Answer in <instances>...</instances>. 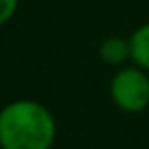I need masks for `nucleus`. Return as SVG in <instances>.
Instances as JSON below:
<instances>
[{"mask_svg":"<svg viewBox=\"0 0 149 149\" xmlns=\"http://www.w3.org/2000/svg\"><path fill=\"white\" fill-rule=\"evenodd\" d=\"M15 8H17V0H0V25L10 21Z\"/></svg>","mask_w":149,"mask_h":149,"instance_id":"5","label":"nucleus"},{"mask_svg":"<svg viewBox=\"0 0 149 149\" xmlns=\"http://www.w3.org/2000/svg\"><path fill=\"white\" fill-rule=\"evenodd\" d=\"M55 132L51 111L34 100H15L0 109L2 149H51Z\"/></svg>","mask_w":149,"mask_h":149,"instance_id":"1","label":"nucleus"},{"mask_svg":"<svg viewBox=\"0 0 149 149\" xmlns=\"http://www.w3.org/2000/svg\"><path fill=\"white\" fill-rule=\"evenodd\" d=\"M100 57L108 64H121L127 57H130V44L123 38H108L100 45Z\"/></svg>","mask_w":149,"mask_h":149,"instance_id":"4","label":"nucleus"},{"mask_svg":"<svg viewBox=\"0 0 149 149\" xmlns=\"http://www.w3.org/2000/svg\"><path fill=\"white\" fill-rule=\"evenodd\" d=\"M111 98L123 111H142L149 104V77L138 68L119 70L111 81Z\"/></svg>","mask_w":149,"mask_h":149,"instance_id":"2","label":"nucleus"},{"mask_svg":"<svg viewBox=\"0 0 149 149\" xmlns=\"http://www.w3.org/2000/svg\"><path fill=\"white\" fill-rule=\"evenodd\" d=\"M130 58L142 68H149V25H143L136 30L128 40Z\"/></svg>","mask_w":149,"mask_h":149,"instance_id":"3","label":"nucleus"}]
</instances>
